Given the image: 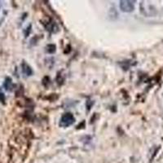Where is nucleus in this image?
I'll list each match as a JSON object with an SVG mask.
<instances>
[{
    "label": "nucleus",
    "mask_w": 163,
    "mask_h": 163,
    "mask_svg": "<svg viewBox=\"0 0 163 163\" xmlns=\"http://www.w3.org/2000/svg\"><path fill=\"white\" fill-rule=\"evenodd\" d=\"M75 122V118L73 115L70 113H66L60 118V126L63 127H68Z\"/></svg>",
    "instance_id": "f257e3e1"
},
{
    "label": "nucleus",
    "mask_w": 163,
    "mask_h": 163,
    "mask_svg": "<svg viewBox=\"0 0 163 163\" xmlns=\"http://www.w3.org/2000/svg\"><path fill=\"white\" fill-rule=\"evenodd\" d=\"M134 1H121L120 8L124 12H130L135 8Z\"/></svg>",
    "instance_id": "f03ea898"
},
{
    "label": "nucleus",
    "mask_w": 163,
    "mask_h": 163,
    "mask_svg": "<svg viewBox=\"0 0 163 163\" xmlns=\"http://www.w3.org/2000/svg\"><path fill=\"white\" fill-rule=\"evenodd\" d=\"M22 67H23V73H25L27 76H30L32 74V69L31 68L29 67V65L26 64L25 62H24L22 64Z\"/></svg>",
    "instance_id": "7ed1b4c3"
},
{
    "label": "nucleus",
    "mask_w": 163,
    "mask_h": 163,
    "mask_svg": "<svg viewBox=\"0 0 163 163\" xmlns=\"http://www.w3.org/2000/svg\"><path fill=\"white\" fill-rule=\"evenodd\" d=\"M12 79H10L9 78H7L6 81L4 82V86H5V87H6L7 90H11V89H12Z\"/></svg>",
    "instance_id": "20e7f679"
},
{
    "label": "nucleus",
    "mask_w": 163,
    "mask_h": 163,
    "mask_svg": "<svg viewBox=\"0 0 163 163\" xmlns=\"http://www.w3.org/2000/svg\"><path fill=\"white\" fill-rule=\"evenodd\" d=\"M0 101L4 104V102H5V95L3 94V92L1 90H0Z\"/></svg>",
    "instance_id": "39448f33"
},
{
    "label": "nucleus",
    "mask_w": 163,
    "mask_h": 163,
    "mask_svg": "<svg viewBox=\"0 0 163 163\" xmlns=\"http://www.w3.org/2000/svg\"><path fill=\"white\" fill-rule=\"evenodd\" d=\"M0 6H1V3H0Z\"/></svg>",
    "instance_id": "423d86ee"
}]
</instances>
